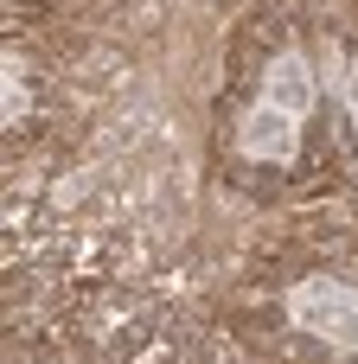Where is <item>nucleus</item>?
I'll return each mask as SVG.
<instances>
[{
	"label": "nucleus",
	"instance_id": "obj_1",
	"mask_svg": "<svg viewBox=\"0 0 358 364\" xmlns=\"http://www.w3.org/2000/svg\"><path fill=\"white\" fill-rule=\"evenodd\" d=\"M314 96H320V83H314L307 51H295V45L275 51L256 96H250V109L237 115V154L256 160V166H288L295 147H301L307 115H314Z\"/></svg>",
	"mask_w": 358,
	"mask_h": 364
},
{
	"label": "nucleus",
	"instance_id": "obj_2",
	"mask_svg": "<svg viewBox=\"0 0 358 364\" xmlns=\"http://www.w3.org/2000/svg\"><path fill=\"white\" fill-rule=\"evenodd\" d=\"M282 307H288V320H295L307 339H320V346L358 358V282L307 275V282H295V288L282 294Z\"/></svg>",
	"mask_w": 358,
	"mask_h": 364
},
{
	"label": "nucleus",
	"instance_id": "obj_3",
	"mask_svg": "<svg viewBox=\"0 0 358 364\" xmlns=\"http://www.w3.org/2000/svg\"><path fill=\"white\" fill-rule=\"evenodd\" d=\"M346 115H352V128H358V70H352V83H346Z\"/></svg>",
	"mask_w": 358,
	"mask_h": 364
}]
</instances>
